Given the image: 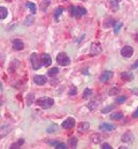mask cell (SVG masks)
<instances>
[{
    "label": "cell",
    "mask_w": 138,
    "mask_h": 149,
    "mask_svg": "<svg viewBox=\"0 0 138 149\" xmlns=\"http://www.w3.org/2000/svg\"><path fill=\"white\" fill-rule=\"evenodd\" d=\"M91 140H92L94 143H100V142H101V140H103V137H101L100 134H92Z\"/></svg>",
    "instance_id": "obj_19"
},
{
    "label": "cell",
    "mask_w": 138,
    "mask_h": 149,
    "mask_svg": "<svg viewBox=\"0 0 138 149\" xmlns=\"http://www.w3.org/2000/svg\"><path fill=\"white\" fill-rule=\"evenodd\" d=\"M89 128H90V124L89 123H82V124L78 125V132H81V133L88 132Z\"/></svg>",
    "instance_id": "obj_14"
},
{
    "label": "cell",
    "mask_w": 138,
    "mask_h": 149,
    "mask_svg": "<svg viewBox=\"0 0 138 149\" xmlns=\"http://www.w3.org/2000/svg\"><path fill=\"white\" fill-rule=\"evenodd\" d=\"M133 117H134V118H138V108L136 109V111L133 113Z\"/></svg>",
    "instance_id": "obj_38"
},
{
    "label": "cell",
    "mask_w": 138,
    "mask_h": 149,
    "mask_svg": "<svg viewBox=\"0 0 138 149\" xmlns=\"http://www.w3.org/2000/svg\"><path fill=\"white\" fill-rule=\"evenodd\" d=\"M111 8H112L114 12L119 10V2H118V1H115V0L111 1Z\"/></svg>",
    "instance_id": "obj_26"
},
{
    "label": "cell",
    "mask_w": 138,
    "mask_h": 149,
    "mask_svg": "<svg viewBox=\"0 0 138 149\" xmlns=\"http://www.w3.org/2000/svg\"><path fill=\"white\" fill-rule=\"evenodd\" d=\"M123 118V115L122 112H115V113H112L111 115V119L112 120H120Z\"/></svg>",
    "instance_id": "obj_18"
},
{
    "label": "cell",
    "mask_w": 138,
    "mask_h": 149,
    "mask_svg": "<svg viewBox=\"0 0 138 149\" xmlns=\"http://www.w3.org/2000/svg\"><path fill=\"white\" fill-rule=\"evenodd\" d=\"M27 7L30 9V12H31L32 14H36L37 8H36V5H35V3H32V2H27Z\"/></svg>",
    "instance_id": "obj_24"
},
{
    "label": "cell",
    "mask_w": 138,
    "mask_h": 149,
    "mask_svg": "<svg viewBox=\"0 0 138 149\" xmlns=\"http://www.w3.org/2000/svg\"><path fill=\"white\" fill-rule=\"evenodd\" d=\"M59 73V68L58 67H53V68H51L48 72H47V74H48V76H55V75Z\"/></svg>",
    "instance_id": "obj_25"
},
{
    "label": "cell",
    "mask_w": 138,
    "mask_h": 149,
    "mask_svg": "<svg viewBox=\"0 0 138 149\" xmlns=\"http://www.w3.org/2000/svg\"><path fill=\"white\" fill-rule=\"evenodd\" d=\"M63 1H67V0H63Z\"/></svg>",
    "instance_id": "obj_42"
},
{
    "label": "cell",
    "mask_w": 138,
    "mask_h": 149,
    "mask_svg": "<svg viewBox=\"0 0 138 149\" xmlns=\"http://www.w3.org/2000/svg\"><path fill=\"white\" fill-rule=\"evenodd\" d=\"M55 131H58V126H56V125H52V127L50 126V127L47 128V132H48V133H53V132H55Z\"/></svg>",
    "instance_id": "obj_33"
},
{
    "label": "cell",
    "mask_w": 138,
    "mask_h": 149,
    "mask_svg": "<svg viewBox=\"0 0 138 149\" xmlns=\"http://www.w3.org/2000/svg\"><path fill=\"white\" fill-rule=\"evenodd\" d=\"M121 79L124 81H131L134 79V74L130 72H123V73H121Z\"/></svg>",
    "instance_id": "obj_16"
},
{
    "label": "cell",
    "mask_w": 138,
    "mask_h": 149,
    "mask_svg": "<svg viewBox=\"0 0 138 149\" xmlns=\"http://www.w3.org/2000/svg\"><path fill=\"white\" fill-rule=\"evenodd\" d=\"M33 99H35L33 94H29V95H28V97H27V101H28V102H27V104H28V105H31V103L33 102Z\"/></svg>",
    "instance_id": "obj_28"
},
{
    "label": "cell",
    "mask_w": 138,
    "mask_h": 149,
    "mask_svg": "<svg viewBox=\"0 0 138 149\" xmlns=\"http://www.w3.org/2000/svg\"><path fill=\"white\" fill-rule=\"evenodd\" d=\"M7 1H10V0H7Z\"/></svg>",
    "instance_id": "obj_41"
},
{
    "label": "cell",
    "mask_w": 138,
    "mask_h": 149,
    "mask_svg": "<svg viewBox=\"0 0 138 149\" xmlns=\"http://www.w3.org/2000/svg\"><path fill=\"white\" fill-rule=\"evenodd\" d=\"M32 22H33V17H32V16L30 15V16H28V17H27V20H25L24 24H25V26H30V24H31Z\"/></svg>",
    "instance_id": "obj_32"
},
{
    "label": "cell",
    "mask_w": 138,
    "mask_h": 149,
    "mask_svg": "<svg viewBox=\"0 0 138 149\" xmlns=\"http://www.w3.org/2000/svg\"><path fill=\"white\" fill-rule=\"evenodd\" d=\"M76 91H77V89H76V87H71V89L69 90V95H71V96H74V95H76Z\"/></svg>",
    "instance_id": "obj_35"
},
{
    "label": "cell",
    "mask_w": 138,
    "mask_h": 149,
    "mask_svg": "<svg viewBox=\"0 0 138 149\" xmlns=\"http://www.w3.org/2000/svg\"><path fill=\"white\" fill-rule=\"evenodd\" d=\"M41 61H43L44 66H50V65L52 64V58H51V56H50V54L44 53V54L41 56Z\"/></svg>",
    "instance_id": "obj_12"
},
{
    "label": "cell",
    "mask_w": 138,
    "mask_h": 149,
    "mask_svg": "<svg viewBox=\"0 0 138 149\" xmlns=\"http://www.w3.org/2000/svg\"><path fill=\"white\" fill-rule=\"evenodd\" d=\"M137 67H138V60L134 64V65H133V68H137Z\"/></svg>",
    "instance_id": "obj_39"
},
{
    "label": "cell",
    "mask_w": 138,
    "mask_h": 149,
    "mask_svg": "<svg viewBox=\"0 0 138 149\" xmlns=\"http://www.w3.org/2000/svg\"><path fill=\"white\" fill-rule=\"evenodd\" d=\"M30 60H31V65H32V68L33 70L37 71V70L40 68L41 64H40V59H39V57H38L37 53H32L31 57H30Z\"/></svg>",
    "instance_id": "obj_4"
},
{
    "label": "cell",
    "mask_w": 138,
    "mask_h": 149,
    "mask_svg": "<svg viewBox=\"0 0 138 149\" xmlns=\"http://www.w3.org/2000/svg\"><path fill=\"white\" fill-rule=\"evenodd\" d=\"M50 5H51V0H43L41 3H40V6L43 8V12H46V9L48 8Z\"/></svg>",
    "instance_id": "obj_23"
},
{
    "label": "cell",
    "mask_w": 138,
    "mask_h": 149,
    "mask_svg": "<svg viewBox=\"0 0 138 149\" xmlns=\"http://www.w3.org/2000/svg\"><path fill=\"white\" fill-rule=\"evenodd\" d=\"M99 105V103L97 102V101H91L89 104H88V108L91 110V111H93V110H96L97 109V106Z\"/></svg>",
    "instance_id": "obj_22"
},
{
    "label": "cell",
    "mask_w": 138,
    "mask_h": 149,
    "mask_svg": "<svg viewBox=\"0 0 138 149\" xmlns=\"http://www.w3.org/2000/svg\"><path fill=\"white\" fill-rule=\"evenodd\" d=\"M113 77V72L112 71H105L103 74L100 75V82H107Z\"/></svg>",
    "instance_id": "obj_9"
},
{
    "label": "cell",
    "mask_w": 138,
    "mask_h": 149,
    "mask_svg": "<svg viewBox=\"0 0 138 149\" xmlns=\"http://www.w3.org/2000/svg\"><path fill=\"white\" fill-rule=\"evenodd\" d=\"M119 92V88H112L111 90H109V95H115V94H118Z\"/></svg>",
    "instance_id": "obj_36"
},
{
    "label": "cell",
    "mask_w": 138,
    "mask_h": 149,
    "mask_svg": "<svg viewBox=\"0 0 138 149\" xmlns=\"http://www.w3.org/2000/svg\"><path fill=\"white\" fill-rule=\"evenodd\" d=\"M121 54L124 57V58H130L133 54H134V48L130 46V45H126L121 49Z\"/></svg>",
    "instance_id": "obj_5"
},
{
    "label": "cell",
    "mask_w": 138,
    "mask_h": 149,
    "mask_svg": "<svg viewBox=\"0 0 138 149\" xmlns=\"http://www.w3.org/2000/svg\"><path fill=\"white\" fill-rule=\"evenodd\" d=\"M92 95V90L91 89H89V88H86L85 90H84V94H83V98H88V97H90Z\"/></svg>",
    "instance_id": "obj_27"
},
{
    "label": "cell",
    "mask_w": 138,
    "mask_h": 149,
    "mask_svg": "<svg viewBox=\"0 0 138 149\" xmlns=\"http://www.w3.org/2000/svg\"><path fill=\"white\" fill-rule=\"evenodd\" d=\"M56 61H58V64H60L61 66H67V65L70 64V59H69V57H68L65 52H61V53L58 54Z\"/></svg>",
    "instance_id": "obj_3"
},
{
    "label": "cell",
    "mask_w": 138,
    "mask_h": 149,
    "mask_svg": "<svg viewBox=\"0 0 138 149\" xmlns=\"http://www.w3.org/2000/svg\"><path fill=\"white\" fill-rule=\"evenodd\" d=\"M55 148L56 149H67L68 147H67L65 143H58V145L55 146Z\"/></svg>",
    "instance_id": "obj_34"
},
{
    "label": "cell",
    "mask_w": 138,
    "mask_h": 149,
    "mask_svg": "<svg viewBox=\"0 0 138 149\" xmlns=\"http://www.w3.org/2000/svg\"><path fill=\"white\" fill-rule=\"evenodd\" d=\"M101 52V46L99 43H93L91 45V50H90V54L91 56H98Z\"/></svg>",
    "instance_id": "obj_7"
},
{
    "label": "cell",
    "mask_w": 138,
    "mask_h": 149,
    "mask_svg": "<svg viewBox=\"0 0 138 149\" xmlns=\"http://www.w3.org/2000/svg\"><path fill=\"white\" fill-rule=\"evenodd\" d=\"M7 15H8L7 8L3 7V6H1V7H0V19H1V20H5V19L7 17Z\"/></svg>",
    "instance_id": "obj_17"
},
{
    "label": "cell",
    "mask_w": 138,
    "mask_h": 149,
    "mask_svg": "<svg viewBox=\"0 0 138 149\" xmlns=\"http://www.w3.org/2000/svg\"><path fill=\"white\" fill-rule=\"evenodd\" d=\"M62 12H63V8L62 7H56L55 8V10H54V17H55L56 21L59 20V16L62 14Z\"/></svg>",
    "instance_id": "obj_21"
},
{
    "label": "cell",
    "mask_w": 138,
    "mask_h": 149,
    "mask_svg": "<svg viewBox=\"0 0 138 149\" xmlns=\"http://www.w3.org/2000/svg\"><path fill=\"white\" fill-rule=\"evenodd\" d=\"M68 143H69V147H71V148H76V146H77V138H75V137L69 138Z\"/></svg>",
    "instance_id": "obj_20"
},
{
    "label": "cell",
    "mask_w": 138,
    "mask_h": 149,
    "mask_svg": "<svg viewBox=\"0 0 138 149\" xmlns=\"http://www.w3.org/2000/svg\"><path fill=\"white\" fill-rule=\"evenodd\" d=\"M74 126H75V119L71 118V117L67 118V119L61 124V127H62V128H66V130H70V128H73Z\"/></svg>",
    "instance_id": "obj_6"
},
{
    "label": "cell",
    "mask_w": 138,
    "mask_h": 149,
    "mask_svg": "<svg viewBox=\"0 0 138 149\" xmlns=\"http://www.w3.org/2000/svg\"><path fill=\"white\" fill-rule=\"evenodd\" d=\"M37 104H38L40 108H43V109H48V108H51V106L54 104V99L51 98V97H47V96L40 97V98L37 101Z\"/></svg>",
    "instance_id": "obj_2"
},
{
    "label": "cell",
    "mask_w": 138,
    "mask_h": 149,
    "mask_svg": "<svg viewBox=\"0 0 138 149\" xmlns=\"http://www.w3.org/2000/svg\"><path fill=\"white\" fill-rule=\"evenodd\" d=\"M121 28H122V23H121V22L115 23V26H114V32H115V34H119V31H120Z\"/></svg>",
    "instance_id": "obj_30"
},
{
    "label": "cell",
    "mask_w": 138,
    "mask_h": 149,
    "mask_svg": "<svg viewBox=\"0 0 138 149\" xmlns=\"http://www.w3.org/2000/svg\"><path fill=\"white\" fill-rule=\"evenodd\" d=\"M23 48H24V43H23L21 39H15V41L13 42V49H14V50L21 51V50H23Z\"/></svg>",
    "instance_id": "obj_10"
},
{
    "label": "cell",
    "mask_w": 138,
    "mask_h": 149,
    "mask_svg": "<svg viewBox=\"0 0 138 149\" xmlns=\"http://www.w3.org/2000/svg\"><path fill=\"white\" fill-rule=\"evenodd\" d=\"M33 81H35L36 84L43 86V84H45V83L47 82V79H46V76H44V75H36V76L33 77Z\"/></svg>",
    "instance_id": "obj_8"
},
{
    "label": "cell",
    "mask_w": 138,
    "mask_h": 149,
    "mask_svg": "<svg viewBox=\"0 0 138 149\" xmlns=\"http://www.w3.org/2000/svg\"><path fill=\"white\" fill-rule=\"evenodd\" d=\"M133 140H134V135L131 132H127L122 135V141L124 143H130V142H133Z\"/></svg>",
    "instance_id": "obj_11"
},
{
    "label": "cell",
    "mask_w": 138,
    "mask_h": 149,
    "mask_svg": "<svg viewBox=\"0 0 138 149\" xmlns=\"http://www.w3.org/2000/svg\"><path fill=\"white\" fill-rule=\"evenodd\" d=\"M99 128L101 130V131H106V132H111V131H113L115 127L113 126V125H111V124H106V123H104V124H101L100 126H99Z\"/></svg>",
    "instance_id": "obj_15"
},
{
    "label": "cell",
    "mask_w": 138,
    "mask_h": 149,
    "mask_svg": "<svg viewBox=\"0 0 138 149\" xmlns=\"http://www.w3.org/2000/svg\"><path fill=\"white\" fill-rule=\"evenodd\" d=\"M101 148L103 149H112V146L108 145V143H103V145H101Z\"/></svg>",
    "instance_id": "obj_37"
},
{
    "label": "cell",
    "mask_w": 138,
    "mask_h": 149,
    "mask_svg": "<svg viewBox=\"0 0 138 149\" xmlns=\"http://www.w3.org/2000/svg\"><path fill=\"white\" fill-rule=\"evenodd\" d=\"M126 101H127V96H120V97L116 98V103L118 104H123Z\"/></svg>",
    "instance_id": "obj_29"
},
{
    "label": "cell",
    "mask_w": 138,
    "mask_h": 149,
    "mask_svg": "<svg viewBox=\"0 0 138 149\" xmlns=\"http://www.w3.org/2000/svg\"><path fill=\"white\" fill-rule=\"evenodd\" d=\"M69 12H70V15L73 17H80V16H83L86 14V9L84 7H74V6H69Z\"/></svg>",
    "instance_id": "obj_1"
},
{
    "label": "cell",
    "mask_w": 138,
    "mask_h": 149,
    "mask_svg": "<svg viewBox=\"0 0 138 149\" xmlns=\"http://www.w3.org/2000/svg\"><path fill=\"white\" fill-rule=\"evenodd\" d=\"M113 108H114V105H108V106H106V108H104L101 110V113H108Z\"/></svg>",
    "instance_id": "obj_31"
},
{
    "label": "cell",
    "mask_w": 138,
    "mask_h": 149,
    "mask_svg": "<svg viewBox=\"0 0 138 149\" xmlns=\"http://www.w3.org/2000/svg\"><path fill=\"white\" fill-rule=\"evenodd\" d=\"M115 1H118V2H120V1H121V0H115Z\"/></svg>",
    "instance_id": "obj_40"
},
{
    "label": "cell",
    "mask_w": 138,
    "mask_h": 149,
    "mask_svg": "<svg viewBox=\"0 0 138 149\" xmlns=\"http://www.w3.org/2000/svg\"><path fill=\"white\" fill-rule=\"evenodd\" d=\"M115 21H114V19H112V17H106V20H105V22H104V28H111V27H114L115 26Z\"/></svg>",
    "instance_id": "obj_13"
}]
</instances>
